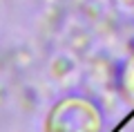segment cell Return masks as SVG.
<instances>
[{
    "label": "cell",
    "mask_w": 134,
    "mask_h": 132,
    "mask_svg": "<svg viewBox=\"0 0 134 132\" xmlns=\"http://www.w3.org/2000/svg\"><path fill=\"white\" fill-rule=\"evenodd\" d=\"M103 119L92 101L69 96L63 99L49 112L45 121V132H100Z\"/></svg>",
    "instance_id": "6da1fadb"
},
{
    "label": "cell",
    "mask_w": 134,
    "mask_h": 132,
    "mask_svg": "<svg viewBox=\"0 0 134 132\" xmlns=\"http://www.w3.org/2000/svg\"><path fill=\"white\" fill-rule=\"evenodd\" d=\"M121 83H123V90H125V94H127V99L134 101V56L125 63L123 76H121Z\"/></svg>",
    "instance_id": "7a4b0ae2"
}]
</instances>
